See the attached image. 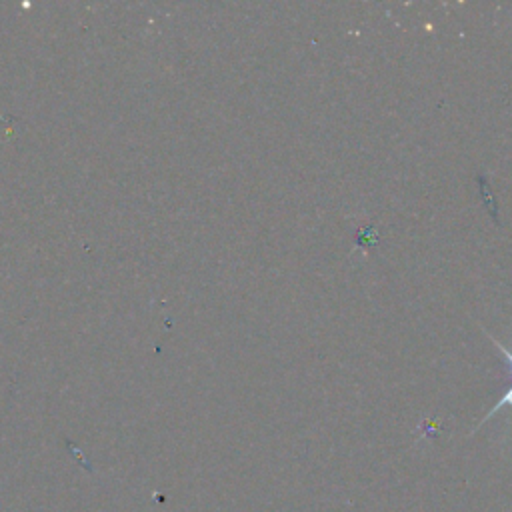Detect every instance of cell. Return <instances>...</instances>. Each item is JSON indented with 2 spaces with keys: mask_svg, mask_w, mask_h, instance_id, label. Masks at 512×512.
<instances>
[{
  "mask_svg": "<svg viewBox=\"0 0 512 512\" xmlns=\"http://www.w3.org/2000/svg\"><path fill=\"white\" fill-rule=\"evenodd\" d=\"M488 338H490V340L494 342V346L502 352V356H504V360H506V366H508V372H510V376H512V350H508V348H506L502 342H498L494 336H490V334H488ZM502 408H510V410H512V380H510L508 390L502 394V398H500V400H498V402H496V404L486 412V416H484V418L474 426V430H472V432H476L482 424H486L490 418H494V414H496V412H500Z\"/></svg>",
  "mask_w": 512,
  "mask_h": 512,
  "instance_id": "6da1fadb",
  "label": "cell"
}]
</instances>
